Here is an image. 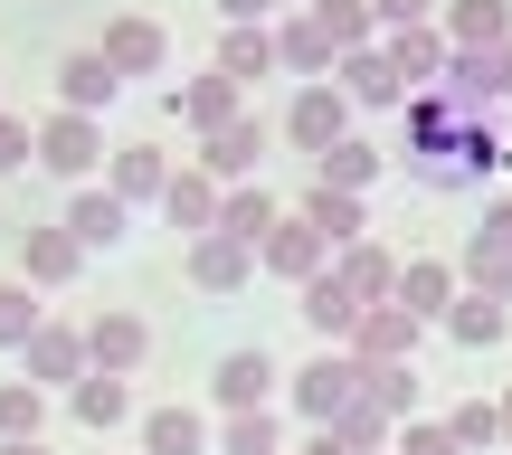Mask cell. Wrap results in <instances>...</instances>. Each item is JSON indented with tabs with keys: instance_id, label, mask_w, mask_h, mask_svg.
Wrapping results in <instances>:
<instances>
[{
	"instance_id": "cell-26",
	"label": "cell",
	"mask_w": 512,
	"mask_h": 455,
	"mask_svg": "<svg viewBox=\"0 0 512 455\" xmlns=\"http://www.w3.org/2000/svg\"><path fill=\"white\" fill-rule=\"evenodd\" d=\"M446 29H456V48H494V38H503V0H456Z\"/></svg>"
},
{
	"instance_id": "cell-9",
	"label": "cell",
	"mask_w": 512,
	"mask_h": 455,
	"mask_svg": "<svg viewBox=\"0 0 512 455\" xmlns=\"http://www.w3.org/2000/svg\"><path fill=\"white\" fill-rule=\"evenodd\" d=\"M171 105H181L200 133H219V124H238V76H228V67H219V76H190V86L171 95Z\"/></svg>"
},
{
	"instance_id": "cell-37",
	"label": "cell",
	"mask_w": 512,
	"mask_h": 455,
	"mask_svg": "<svg viewBox=\"0 0 512 455\" xmlns=\"http://www.w3.org/2000/svg\"><path fill=\"white\" fill-rule=\"evenodd\" d=\"M351 95H399V76H389V57L351 48Z\"/></svg>"
},
{
	"instance_id": "cell-38",
	"label": "cell",
	"mask_w": 512,
	"mask_h": 455,
	"mask_svg": "<svg viewBox=\"0 0 512 455\" xmlns=\"http://www.w3.org/2000/svg\"><path fill=\"white\" fill-rule=\"evenodd\" d=\"M503 437V408H465L456 418V446H494Z\"/></svg>"
},
{
	"instance_id": "cell-12",
	"label": "cell",
	"mask_w": 512,
	"mask_h": 455,
	"mask_svg": "<svg viewBox=\"0 0 512 455\" xmlns=\"http://www.w3.org/2000/svg\"><path fill=\"white\" fill-rule=\"evenodd\" d=\"M143 342H152V332L133 323V313H95V323H86V351H95V370H133V361H143Z\"/></svg>"
},
{
	"instance_id": "cell-7",
	"label": "cell",
	"mask_w": 512,
	"mask_h": 455,
	"mask_svg": "<svg viewBox=\"0 0 512 455\" xmlns=\"http://www.w3.org/2000/svg\"><path fill=\"white\" fill-rule=\"evenodd\" d=\"M408 342H418V313H399V304H370V313H361V332H351V351H361L370 370H389Z\"/></svg>"
},
{
	"instance_id": "cell-13",
	"label": "cell",
	"mask_w": 512,
	"mask_h": 455,
	"mask_svg": "<svg viewBox=\"0 0 512 455\" xmlns=\"http://www.w3.org/2000/svg\"><path fill=\"white\" fill-rule=\"evenodd\" d=\"M162 48H171V38L152 29V19H114V29H105V57L124 76H152V67H162Z\"/></svg>"
},
{
	"instance_id": "cell-43",
	"label": "cell",
	"mask_w": 512,
	"mask_h": 455,
	"mask_svg": "<svg viewBox=\"0 0 512 455\" xmlns=\"http://www.w3.org/2000/svg\"><path fill=\"white\" fill-rule=\"evenodd\" d=\"M304 455H351V446H342V437H332V427H323V437H313V446H304Z\"/></svg>"
},
{
	"instance_id": "cell-4",
	"label": "cell",
	"mask_w": 512,
	"mask_h": 455,
	"mask_svg": "<svg viewBox=\"0 0 512 455\" xmlns=\"http://www.w3.org/2000/svg\"><path fill=\"white\" fill-rule=\"evenodd\" d=\"M38 162H48V171H67V181H76V171L95 162V114H76V105H57L48 124H38Z\"/></svg>"
},
{
	"instance_id": "cell-28",
	"label": "cell",
	"mask_w": 512,
	"mask_h": 455,
	"mask_svg": "<svg viewBox=\"0 0 512 455\" xmlns=\"http://www.w3.org/2000/svg\"><path fill=\"white\" fill-rule=\"evenodd\" d=\"M446 285H456V275H446L437 256H418V266L399 275V304H408V313H427V304H446Z\"/></svg>"
},
{
	"instance_id": "cell-23",
	"label": "cell",
	"mask_w": 512,
	"mask_h": 455,
	"mask_svg": "<svg viewBox=\"0 0 512 455\" xmlns=\"http://www.w3.org/2000/svg\"><path fill=\"white\" fill-rule=\"evenodd\" d=\"M275 57L285 67H332V29L323 19H294V29H275Z\"/></svg>"
},
{
	"instance_id": "cell-41",
	"label": "cell",
	"mask_w": 512,
	"mask_h": 455,
	"mask_svg": "<svg viewBox=\"0 0 512 455\" xmlns=\"http://www.w3.org/2000/svg\"><path fill=\"white\" fill-rule=\"evenodd\" d=\"M370 10H380L389 29H418V10H427V0H370Z\"/></svg>"
},
{
	"instance_id": "cell-15",
	"label": "cell",
	"mask_w": 512,
	"mask_h": 455,
	"mask_svg": "<svg viewBox=\"0 0 512 455\" xmlns=\"http://www.w3.org/2000/svg\"><path fill=\"white\" fill-rule=\"evenodd\" d=\"M67 228L86 237V247H114V237H124V190H76Z\"/></svg>"
},
{
	"instance_id": "cell-19",
	"label": "cell",
	"mask_w": 512,
	"mask_h": 455,
	"mask_svg": "<svg viewBox=\"0 0 512 455\" xmlns=\"http://www.w3.org/2000/svg\"><path fill=\"white\" fill-rule=\"evenodd\" d=\"M275 370H266V351H228L219 361V408H256V389H266Z\"/></svg>"
},
{
	"instance_id": "cell-32",
	"label": "cell",
	"mask_w": 512,
	"mask_h": 455,
	"mask_svg": "<svg viewBox=\"0 0 512 455\" xmlns=\"http://www.w3.org/2000/svg\"><path fill=\"white\" fill-rule=\"evenodd\" d=\"M380 418H389V408H370V399H351L342 418H332V437H342L351 455H370V446H380Z\"/></svg>"
},
{
	"instance_id": "cell-6",
	"label": "cell",
	"mask_w": 512,
	"mask_h": 455,
	"mask_svg": "<svg viewBox=\"0 0 512 455\" xmlns=\"http://www.w3.org/2000/svg\"><path fill=\"white\" fill-rule=\"evenodd\" d=\"M323 247H332V237L313 228V219H275V228H266V247H256V256H266L275 275H323Z\"/></svg>"
},
{
	"instance_id": "cell-2",
	"label": "cell",
	"mask_w": 512,
	"mask_h": 455,
	"mask_svg": "<svg viewBox=\"0 0 512 455\" xmlns=\"http://www.w3.org/2000/svg\"><path fill=\"white\" fill-rule=\"evenodd\" d=\"M361 285H351V275L342 266H332V275H304V323L313 332H332V342H342V332H361Z\"/></svg>"
},
{
	"instance_id": "cell-35",
	"label": "cell",
	"mask_w": 512,
	"mask_h": 455,
	"mask_svg": "<svg viewBox=\"0 0 512 455\" xmlns=\"http://www.w3.org/2000/svg\"><path fill=\"white\" fill-rule=\"evenodd\" d=\"M0 437H38V389L0 380Z\"/></svg>"
},
{
	"instance_id": "cell-17",
	"label": "cell",
	"mask_w": 512,
	"mask_h": 455,
	"mask_svg": "<svg viewBox=\"0 0 512 455\" xmlns=\"http://www.w3.org/2000/svg\"><path fill=\"white\" fill-rule=\"evenodd\" d=\"M124 408H133L124 370H95V380H76V418H86V427H114Z\"/></svg>"
},
{
	"instance_id": "cell-46",
	"label": "cell",
	"mask_w": 512,
	"mask_h": 455,
	"mask_svg": "<svg viewBox=\"0 0 512 455\" xmlns=\"http://www.w3.org/2000/svg\"><path fill=\"white\" fill-rule=\"evenodd\" d=\"M503 437H512V408H503Z\"/></svg>"
},
{
	"instance_id": "cell-11",
	"label": "cell",
	"mask_w": 512,
	"mask_h": 455,
	"mask_svg": "<svg viewBox=\"0 0 512 455\" xmlns=\"http://www.w3.org/2000/svg\"><path fill=\"white\" fill-rule=\"evenodd\" d=\"M57 86H67V105H76V114H95L114 86H124V67H114L105 48H86V57H67V67H57Z\"/></svg>"
},
{
	"instance_id": "cell-10",
	"label": "cell",
	"mask_w": 512,
	"mask_h": 455,
	"mask_svg": "<svg viewBox=\"0 0 512 455\" xmlns=\"http://www.w3.org/2000/svg\"><path fill=\"white\" fill-rule=\"evenodd\" d=\"M29 370H38V380H86V332L38 323V332H29Z\"/></svg>"
},
{
	"instance_id": "cell-3",
	"label": "cell",
	"mask_w": 512,
	"mask_h": 455,
	"mask_svg": "<svg viewBox=\"0 0 512 455\" xmlns=\"http://www.w3.org/2000/svg\"><path fill=\"white\" fill-rule=\"evenodd\" d=\"M76 256H86L76 228H29V237H19V285H67Z\"/></svg>"
},
{
	"instance_id": "cell-44",
	"label": "cell",
	"mask_w": 512,
	"mask_h": 455,
	"mask_svg": "<svg viewBox=\"0 0 512 455\" xmlns=\"http://www.w3.org/2000/svg\"><path fill=\"white\" fill-rule=\"evenodd\" d=\"M494 86H503V95H512V48H503V57H494Z\"/></svg>"
},
{
	"instance_id": "cell-40",
	"label": "cell",
	"mask_w": 512,
	"mask_h": 455,
	"mask_svg": "<svg viewBox=\"0 0 512 455\" xmlns=\"http://www.w3.org/2000/svg\"><path fill=\"white\" fill-rule=\"evenodd\" d=\"M408 455H456V427H418V437H408Z\"/></svg>"
},
{
	"instance_id": "cell-25",
	"label": "cell",
	"mask_w": 512,
	"mask_h": 455,
	"mask_svg": "<svg viewBox=\"0 0 512 455\" xmlns=\"http://www.w3.org/2000/svg\"><path fill=\"white\" fill-rule=\"evenodd\" d=\"M219 67H228V76H238V86H247V76H266V67H275V38H266V29H228Z\"/></svg>"
},
{
	"instance_id": "cell-8",
	"label": "cell",
	"mask_w": 512,
	"mask_h": 455,
	"mask_svg": "<svg viewBox=\"0 0 512 455\" xmlns=\"http://www.w3.org/2000/svg\"><path fill=\"white\" fill-rule=\"evenodd\" d=\"M247 266H256V247H247V237H228V228H209L200 247H190V275H200L209 294H228V285H247Z\"/></svg>"
},
{
	"instance_id": "cell-22",
	"label": "cell",
	"mask_w": 512,
	"mask_h": 455,
	"mask_svg": "<svg viewBox=\"0 0 512 455\" xmlns=\"http://www.w3.org/2000/svg\"><path fill=\"white\" fill-rule=\"evenodd\" d=\"M143 446L152 455H200V418H190V408H152V418H143Z\"/></svg>"
},
{
	"instance_id": "cell-1",
	"label": "cell",
	"mask_w": 512,
	"mask_h": 455,
	"mask_svg": "<svg viewBox=\"0 0 512 455\" xmlns=\"http://www.w3.org/2000/svg\"><path fill=\"white\" fill-rule=\"evenodd\" d=\"M361 380H370V361H361V351H323V361H313L304 380H294V408L332 427V418H342L351 399H361Z\"/></svg>"
},
{
	"instance_id": "cell-24",
	"label": "cell",
	"mask_w": 512,
	"mask_h": 455,
	"mask_svg": "<svg viewBox=\"0 0 512 455\" xmlns=\"http://www.w3.org/2000/svg\"><path fill=\"white\" fill-rule=\"evenodd\" d=\"M114 190H124V200H152V190H171V171H162V152H152V143H133L124 162H114Z\"/></svg>"
},
{
	"instance_id": "cell-27",
	"label": "cell",
	"mask_w": 512,
	"mask_h": 455,
	"mask_svg": "<svg viewBox=\"0 0 512 455\" xmlns=\"http://www.w3.org/2000/svg\"><path fill=\"white\" fill-rule=\"evenodd\" d=\"M503 323H512L503 294H465L456 304V342H503Z\"/></svg>"
},
{
	"instance_id": "cell-18",
	"label": "cell",
	"mask_w": 512,
	"mask_h": 455,
	"mask_svg": "<svg viewBox=\"0 0 512 455\" xmlns=\"http://www.w3.org/2000/svg\"><path fill=\"white\" fill-rule=\"evenodd\" d=\"M304 219L332 237V247H351L361 237V209H351V190H332V181H313V200H304Z\"/></svg>"
},
{
	"instance_id": "cell-14",
	"label": "cell",
	"mask_w": 512,
	"mask_h": 455,
	"mask_svg": "<svg viewBox=\"0 0 512 455\" xmlns=\"http://www.w3.org/2000/svg\"><path fill=\"white\" fill-rule=\"evenodd\" d=\"M256 152H266V124H247V114H238V124H219V133H209V152H200V162H209V181H238Z\"/></svg>"
},
{
	"instance_id": "cell-21",
	"label": "cell",
	"mask_w": 512,
	"mask_h": 455,
	"mask_svg": "<svg viewBox=\"0 0 512 455\" xmlns=\"http://www.w3.org/2000/svg\"><path fill=\"white\" fill-rule=\"evenodd\" d=\"M437 57H446L437 29H399V38H389V76H408V86H418V76H437Z\"/></svg>"
},
{
	"instance_id": "cell-29",
	"label": "cell",
	"mask_w": 512,
	"mask_h": 455,
	"mask_svg": "<svg viewBox=\"0 0 512 455\" xmlns=\"http://www.w3.org/2000/svg\"><path fill=\"white\" fill-rule=\"evenodd\" d=\"M313 19L332 29V48H361V38H370V0H323Z\"/></svg>"
},
{
	"instance_id": "cell-34",
	"label": "cell",
	"mask_w": 512,
	"mask_h": 455,
	"mask_svg": "<svg viewBox=\"0 0 512 455\" xmlns=\"http://www.w3.org/2000/svg\"><path fill=\"white\" fill-rule=\"evenodd\" d=\"M228 455H275V418L266 408H238V418H228Z\"/></svg>"
},
{
	"instance_id": "cell-36",
	"label": "cell",
	"mask_w": 512,
	"mask_h": 455,
	"mask_svg": "<svg viewBox=\"0 0 512 455\" xmlns=\"http://www.w3.org/2000/svg\"><path fill=\"white\" fill-rule=\"evenodd\" d=\"M323 181H332V190H361V181H370V152H361V143H332V152H323Z\"/></svg>"
},
{
	"instance_id": "cell-39",
	"label": "cell",
	"mask_w": 512,
	"mask_h": 455,
	"mask_svg": "<svg viewBox=\"0 0 512 455\" xmlns=\"http://www.w3.org/2000/svg\"><path fill=\"white\" fill-rule=\"evenodd\" d=\"M29 162V124H19V114H0V171H19Z\"/></svg>"
},
{
	"instance_id": "cell-30",
	"label": "cell",
	"mask_w": 512,
	"mask_h": 455,
	"mask_svg": "<svg viewBox=\"0 0 512 455\" xmlns=\"http://www.w3.org/2000/svg\"><path fill=\"white\" fill-rule=\"evenodd\" d=\"M38 332V304H29V285H0V351H19Z\"/></svg>"
},
{
	"instance_id": "cell-31",
	"label": "cell",
	"mask_w": 512,
	"mask_h": 455,
	"mask_svg": "<svg viewBox=\"0 0 512 455\" xmlns=\"http://www.w3.org/2000/svg\"><path fill=\"white\" fill-rule=\"evenodd\" d=\"M342 275H351L361 294H389V285H399V275H389V256H380V247H361V237L342 247Z\"/></svg>"
},
{
	"instance_id": "cell-42",
	"label": "cell",
	"mask_w": 512,
	"mask_h": 455,
	"mask_svg": "<svg viewBox=\"0 0 512 455\" xmlns=\"http://www.w3.org/2000/svg\"><path fill=\"white\" fill-rule=\"evenodd\" d=\"M219 10H228V19L247 29V19H266V0H219Z\"/></svg>"
},
{
	"instance_id": "cell-45",
	"label": "cell",
	"mask_w": 512,
	"mask_h": 455,
	"mask_svg": "<svg viewBox=\"0 0 512 455\" xmlns=\"http://www.w3.org/2000/svg\"><path fill=\"white\" fill-rule=\"evenodd\" d=\"M0 455H48V446H38V437H10V446H0Z\"/></svg>"
},
{
	"instance_id": "cell-5",
	"label": "cell",
	"mask_w": 512,
	"mask_h": 455,
	"mask_svg": "<svg viewBox=\"0 0 512 455\" xmlns=\"http://www.w3.org/2000/svg\"><path fill=\"white\" fill-rule=\"evenodd\" d=\"M342 124H351V105L332 86H304V95H294V114H285V133L304 152H332V143H342Z\"/></svg>"
},
{
	"instance_id": "cell-33",
	"label": "cell",
	"mask_w": 512,
	"mask_h": 455,
	"mask_svg": "<svg viewBox=\"0 0 512 455\" xmlns=\"http://www.w3.org/2000/svg\"><path fill=\"white\" fill-rule=\"evenodd\" d=\"M465 266H475V294H503V304H512V256H503V247H484V237H475Z\"/></svg>"
},
{
	"instance_id": "cell-20",
	"label": "cell",
	"mask_w": 512,
	"mask_h": 455,
	"mask_svg": "<svg viewBox=\"0 0 512 455\" xmlns=\"http://www.w3.org/2000/svg\"><path fill=\"white\" fill-rule=\"evenodd\" d=\"M219 228H228V237H247V247H266L275 200H266V190H228V200H219Z\"/></svg>"
},
{
	"instance_id": "cell-16",
	"label": "cell",
	"mask_w": 512,
	"mask_h": 455,
	"mask_svg": "<svg viewBox=\"0 0 512 455\" xmlns=\"http://www.w3.org/2000/svg\"><path fill=\"white\" fill-rule=\"evenodd\" d=\"M171 228H219V190H209V171H181V181L162 190Z\"/></svg>"
}]
</instances>
